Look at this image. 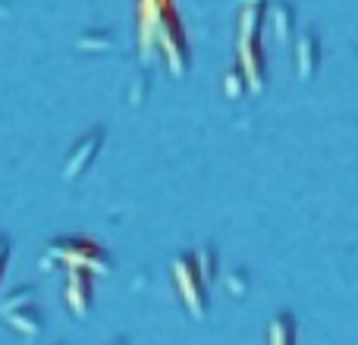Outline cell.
I'll use <instances>...</instances> for the list:
<instances>
[{
    "instance_id": "6da1fadb",
    "label": "cell",
    "mask_w": 358,
    "mask_h": 345,
    "mask_svg": "<svg viewBox=\"0 0 358 345\" xmlns=\"http://www.w3.org/2000/svg\"><path fill=\"white\" fill-rule=\"evenodd\" d=\"M48 254L66 267H82L88 273H110L107 251L88 239H57L48 245Z\"/></svg>"
},
{
    "instance_id": "7a4b0ae2",
    "label": "cell",
    "mask_w": 358,
    "mask_h": 345,
    "mask_svg": "<svg viewBox=\"0 0 358 345\" xmlns=\"http://www.w3.org/2000/svg\"><path fill=\"white\" fill-rule=\"evenodd\" d=\"M31 295H35V289L25 286V289L10 292L6 302H0V317H3L13 330H19V333H25V336L41 333V314H38L35 298Z\"/></svg>"
},
{
    "instance_id": "3957f363",
    "label": "cell",
    "mask_w": 358,
    "mask_h": 345,
    "mask_svg": "<svg viewBox=\"0 0 358 345\" xmlns=\"http://www.w3.org/2000/svg\"><path fill=\"white\" fill-rule=\"evenodd\" d=\"M155 44H161L164 57H167V66L173 75H182L185 66H189V44H185L182 25H179L176 10H170L167 16L157 22L155 29Z\"/></svg>"
},
{
    "instance_id": "277c9868",
    "label": "cell",
    "mask_w": 358,
    "mask_h": 345,
    "mask_svg": "<svg viewBox=\"0 0 358 345\" xmlns=\"http://www.w3.org/2000/svg\"><path fill=\"white\" fill-rule=\"evenodd\" d=\"M173 279H176V289L182 295L185 308H189L192 317H204L208 311V298H204V279L195 267V258L192 254H179L173 260Z\"/></svg>"
},
{
    "instance_id": "5b68a950",
    "label": "cell",
    "mask_w": 358,
    "mask_h": 345,
    "mask_svg": "<svg viewBox=\"0 0 358 345\" xmlns=\"http://www.w3.org/2000/svg\"><path fill=\"white\" fill-rule=\"evenodd\" d=\"M69 311L76 317H85L92 311V273L82 267H69L66 270V289H63Z\"/></svg>"
},
{
    "instance_id": "8992f818",
    "label": "cell",
    "mask_w": 358,
    "mask_h": 345,
    "mask_svg": "<svg viewBox=\"0 0 358 345\" xmlns=\"http://www.w3.org/2000/svg\"><path fill=\"white\" fill-rule=\"evenodd\" d=\"M101 142H104V132H101V129L88 132V135L82 138V142L76 145L73 151H69V157H66V167H63V176H66V179L82 176V172L88 170V163H92L94 157H98Z\"/></svg>"
},
{
    "instance_id": "52a82bcc",
    "label": "cell",
    "mask_w": 358,
    "mask_h": 345,
    "mask_svg": "<svg viewBox=\"0 0 358 345\" xmlns=\"http://www.w3.org/2000/svg\"><path fill=\"white\" fill-rule=\"evenodd\" d=\"M317 63H321V47H317V38L311 31H305L296 44V66L302 79H311L317 73Z\"/></svg>"
},
{
    "instance_id": "ba28073f",
    "label": "cell",
    "mask_w": 358,
    "mask_h": 345,
    "mask_svg": "<svg viewBox=\"0 0 358 345\" xmlns=\"http://www.w3.org/2000/svg\"><path fill=\"white\" fill-rule=\"evenodd\" d=\"M267 345H296V317L289 311H280L267 323Z\"/></svg>"
},
{
    "instance_id": "9c48e42d",
    "label": "cell",
    "mask_w": 358,
    "mask_h": 345,
    "mask_svg": "<svg viewBox=\"0 0 358 345\" xmlns=\"http://www.w3.org/2000/svg\"><path fill=\"white\" fill-rule=\"evenodd\" d=\"M192 258H195V267H198V273H201L204 283L217 277V254H214V248H201V251L192 254Z\"/></svg>"
},
{
    "instance_id": "30bf717a",
    "label": "cell",
    "mask_w": 358,
    "mask_h": 345,
    "mask_svg": "<svg viewBox=\"0 0 358 345\" xmlns=\"http://www.w3.org/2000/svg\"><path fill=\"white\" fill-rule=\"evenodd\" d=\"M273 25H277L280 38H289L292 29H296V22H292V6H283V3L273 6Z\"/></svg>"
},
{
    "instance_id": "8fae6325",
    "label": "cell",
    "mask_w": 358,
    "mask_h": 345,
    "mask_svg": "<svg viewBox=\"0 0 358 345\" xmlns=\"http://www.w3.org/2000/svg\"><path fill=\"white\" fill-rule=\"evenodd\" d=\"M227 98H239L242 91H245L248 88V82H245V75H242V69H233V73L227 75Z\"/></svg>"
},
{
    "instance_id": "7c38bea8",
    "label": "cell",
    "mask_w": 358,
    "mask_h": 345,
    "mask_svg": "<svg viewBox=\"0 0 358 345\" xmlns=\"http://www.w3.org/2000/svg\"><path fill=\"white\" fill-rule=\"evenodd\" d=\"M6 258H10V242H6V235H0V277H3Z\"/></svg>"
},
{
    "instance_id": "4fadbf2b",
    "label": "cell",
    "mask_w": 358,
    "mask_h": 345,
    "mask_svg": "<svg viewBox=\"0 0 358 345\" xmlns=\"http://www.w3.org/2000/svg\"><path fill=\"white\" fill-rule=\"evenodd\" d=\"M242 3H264V0H242Z\"/></svg>"
},
{
    "instance_id": "5bb4252c",
    "label": "cell",
    "mask_w": 358,
    "mask_h": 345,
    "mask_svg": "<svg viewBox=\"0 0 358 345\" xmlns=\"http://www.w3.org/2000/svg\"><path fill=\"white\" fill-rule=\"evenodd\" d=\"M113 345H126V342H123V339H117V342H113Z\"/></svg>"
}]
</instances>
